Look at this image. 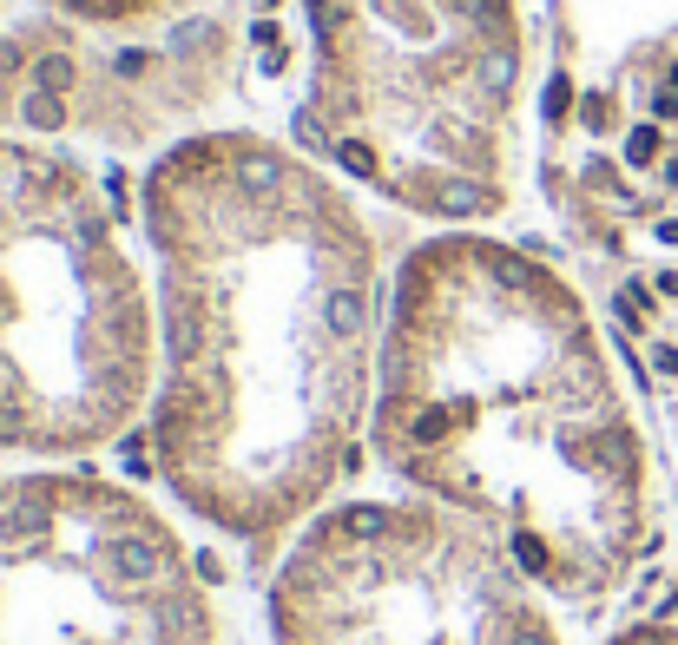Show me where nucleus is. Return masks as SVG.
<instances>
[{"label":"nucleus","instance_id":"f257e3e1","mask_svg":"<svg viewBox=\"0 0 678 645\" xmlns=\"http://www.w3.org/2000/svg\"><path fill=\"white\" fill-rule=\"evenodd\" d=\"M145 224L165 264L158 468L218 534L270 540L349 468L382 303L369 237L257 139L158 158Z\"/></svg>","mask_w":678,"mask_h":645},{"label":"nucleus","instance_id":"f03ea898","mask_svg":"<svg viewBox=\"0 0 678 645\" xmlns=\"http://www.w3.org/2000/svg\"><path fill=\"white\" fill-rule=\"evenodd\" d=\"M376 448L560 606L613 599L652 547L639 435L586 310L534 251L442 237L402 264Z\"/></svg>","mask_w":678,"mask_h":645},{"label":"nucleus","instance_id":"7ed1b4c3","mask_svg":"<svg viewBox=\"0 0 678 645\" xmlns=\"http://www.w3.org/2000/svg\"><path fill=\"white\" fill-rule=\"evenodd\" d=\"M145 362V303L106 205L60 158L0 145V448L112 441Z\"/></svg>","mask_w":678,"mask_h":645},{"label":"nucleus","instance_id":"20e7f679","mask_svg":"<svg viewBox=\"0 0 678 645\" xmlns=\"http://www.w3.org/2000/svg\"><path fill=\"white\" fill-rule=\"evenodd\" d=\"M270 645H560L521 560L442 501H343L290 540Z\"/></svg>","mask_w":678,"mask_h":645},{"label":"nucleus","instance_id":"39448f33","mask_svg":"<svg viewBox=\"0 0 678 645\" xmlns=\"http://www.w3.org/2000/svg\"><path fill=\"white\" fill-rule=\"evenodd\" d=\"M0 645H224L211 567L93 474L0 481Z\"/></svg>","mask_w":678,"mask_h":645},{"label":"nucleus","instance_id":"423d86ee","mask_svg":"<svg viewBox=\"0 0 678 645\" xmlns=\"http://www.w3.org/2000/svg\"><path fill=\"white\" fill-rule=\"evenodd\" d=\"M600 645H678V626L672 619H632V626L606 632Z\"/></svg>","mask_w":678,"mask_h":645},{"label":"nucleus","instance_id":"0eeeda50","mask_svg":"<svg viewBox=\"0 0 678 645\" xmlns=\"http://www.w3.org/2000/svg\"><path fill=\"white\" fill-rule=\"evenodd\" d=\"M211 40H218L211 20H178V27H172V60H205Z\"/></svg>","mask_w":678,"mask_h":645},{"label":"nucleus","instance_id":"6e6552de","mask_svg":"<svg viewBox=\"0 0 678 645\" xmlns=\"http://www.w3.org/2000/svg\"><path fill=\"white\" fill-rule=\"evenodd\" d=\"M33 93L66 99V93H73V60H66V53H47V60H33Z\"/></svg>","mask_w":678,"mask_h":645},{"label":"nucleus","instance_id":"1a4fd4ad","mask_svg":"<svg viewBox=\"0 0 678 645\" xmlns=\"http://www.w3.org/2000/svg\"><path fill=\"white\" fill-rule=\"evenodd\" d=\"M20 112H27L33 132H60L66 126V99H53V93H27V106H20Z\"/></svg>","mask_w":678,"mask_h":645},{"label":"nucleus","instance_id":"9d476101","mask_svg":"<svg viewBox=\"0 0 678 645\" xmlns=\"http://www.w3.org/2000/svg\"><path fill=\"white\" fill-rule=\"evenodd\" d=\"M659 158V126H632L626 139V165H652Z\"/></svg>","mask_w":678,"mask_h":645}]
</instances>
